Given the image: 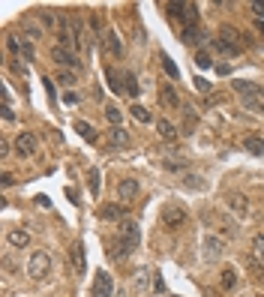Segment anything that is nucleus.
<instances>
[{"mask_svg": "<svg viewBox=\"0 0 264 297\" xmlns=\"http://www.w3.org/2000/svg\"><path fill=\"white\" fill-rule=\"evenodd\" d=\"M138 192H141V180H135V177H126V180L117 183V198H120V201L138 198Z\"/></svg>", "mask_w": 264, "mask_h": 297, "instance_id": "obj_11", "label": "nucleus"}, {"mask_svg": "<svg viewBox=\"0 0 264 297\" xmlns=\"http://www.w3.org/2000/svg\"><path fill=\"white\" fill-rule=\"evenodd\" d=\"M252 252H255V258L264 261V234H258V237L252 240Z\"/></svg>", "mask_w": 264, "mask_h": 297, "instance_id": "obj_35", "label": "nucleus"}, {"mask_svg": "<svg viewBox=\"0 0 264 297\" xmlns=\"http://www.w3.org/2000/svg\"><path fill=\"white\" fill-rule=\"evenodd\" d=\"M57 78H60V84H75V72H66V69H63Z\"/></svg>", "mask_w": 264, "mask_h": 297, "instance_id": "obj_39", "label": "nucleus"}, {"mask_svg": "<svg viewBox=\"0 0 264 297\" xmlns=\"http://www.w3.org/2000/svg\"><path fill=\"white\" fill-rule=\"evenodd\" d=\"M18 54H24V60H33V45H30V39H21V51Z\"/></svg>", "mask_w": 264, "mask_h": 297, "instance_id": "obj_37", "label": "nucleus"}, {"mask_svg": "<svg viewBox=\"0 0 264 297\" xmlns=\"http://www.w3.org/2000/svg\"><path fill=\"white\" fill-rule=\"evenodd\" d=\"M108 138H111V141H114L117 147H123V144H126V141H129V135H126V129H123V126H111V132H108Z\"/></svg>", "mask_w": 264, "mask_h": 297, "instance_id": "obj_25", "label": "nucleus"}, {"mask_svg": "<svg viewBox=\"0 0 264 297\" xmlns=\"http://www.w3.org/2000/svg\"><path fill=\"white\" fill-rule=\"evenodd\" d=\"M234 90H237L240 96H249V93L261 90V84H252V81H234Z\"/></svg>", "mask_w": 264, "mask_h": 297, "instance_id": "obj_27", "label": "nucleus"}, {"mask_svg": "<svg viewBox=\"0 0 264 297\" xmlns=\"http://www.w3.org/2000/svg\"><path fill=\"white\" fill-rule=\"evenodd\" d=\"M75 132L84 138L87 144H96V141H99V132H96L90 123H87V120H75Z\"/></svg>", "mask_w": 264, "mask_h": 297, "instance_id": "obj_18", "label": "nucleus"}, {"mask_svg": "<svg viewBox=\"0 0 264 297\" xmlns=\"http://www.w3.org/2000/svg\"><path fill=\"white\" fill-rule=\"evenodd\" d=\"M42 84H45V90H48V96L54 99V84H51V78H42Z\"/></svg>", "mask_w": 264, "mask_h": 297, "instance_id": "obj_45", "label": "nucleus"}, {"mask_svg": "<svg viewBox=\"0 0 264 297\" xmlns=\"http://www.w3.org/2000/svg\"><path fill=\"white\" fill-rule=\"evenodd\" d=\"M150 276H153V270H138V279H135V285L141 288V291H147V288H150Z\"/></svg>", "mask_w": 264, "mask_h": 297, "instance_id": "obj_30", "label": "nucleus"}, {"mask_svg": "<svg viewBox=\"0 0 264 297\" xmlns=\"http://www.w3.org/2000/svg\"><path fill=\"white\" fill-rule=\"evenodd\" d=\"M24 33H27V39H30V42L42 39V30H39V27H33V24H24Z\"/></svg>", "mask_w": 264, "mask_h": 297, "instance_id": "obj_36", "label": "nucleus"}, {"mask_svg": "<svg viewBox=\"0 0 264 297\" xmlns=\"http://www.w3.org/2000/svg\"><path fill=\"white\" fill-rule=\"evenodd\" d=\"M111 291H114V279L108 276V270H96L90 297H111Z\"/></svg>", "mask_w": 264, "mask_h": 297, "instance_id": "obj_7", "label": "nucleus"}, {"mask_svg": "<svg viewBox=\"0 0 264 297\" xmlns=\"http://www.w3.org/2000/svg\"><path fill=\"white\" fill-rule=\"evenodd\" d=\"M36 204H39V207H48V204H51V201H48V198H45V195H36Z\"/></svg>", "mask_w": 264, "mask_h": 297, "instance_id": "obj_48", "label": "nucleus"}, {"mask_svg": "<svg viewBox=\"0 0 264 297\" xmlns=\"http://www.w3.org/2000/svg\"><path fill=\"white\" fill-rule=\"evenodd\" d=\"M219 285H222L225 291H234V288H237V270L225 267V270H222V276H219Z\"/></svg>", "mask_w": 264, "mask_h": 297, "instance_id": "obj_23", "label": "nucleus"}, {"mask_svg": "<svg viewBox=\"0 0 264 297\" xmlns=\"http://www.w3.org/2000/svg\"><path fill=\"white\" fill-rule=\"evenodd\" d=\"M201 252H204V261H216V258H222V252H225L222 237L207 234V237H204V243H201Z\"/></svg>", "mask_w": 264, "mask_h": 297, "instance_id": "obj_8", "label": "nucleus"}, {"mask_svg": "<svg viewBox=\"0 0 264 297\" xmlns=\"http://www.w3.org/2000/svg\"><path fill=\"white\" fill-rule=\"evenodd\" d=\"M105 75H108V87H111V93H123V72H117L114 66L105 69Z\"/></svg>", "mask_w": 264, "mask_h": 297, "instance_id": "obj_21", "label": "nucleus"}, {"mask_svg": "<svg viewBox=\"0 0 264 297\" xmlns=\"http://www.w3.org/2000/svg\"><path fill=\"white\" fill-rule=\"evenodd\" d=\"M105 117H108V123H111V126H120V120H123L120 108H114V105H108V108H105Z\"/></svg>", "mask_w": 264, "mask_h": 297, "instance_id": "obj_32", "label": "nucleus"}, {"mask_svg": "<svg viewBox=\"0 0 264 297\" xmlns=\"http://www.w3.org/2000/svg\"><path fill=\"white\" fill-rule=\"evenodd\" d=\"M72 270H75V276H84L87 273V261H84V243L78 240L75 246H72Z\"/></svg>", "mask_w": 264, "mask_h": 297, "instance_id": "obj_17", "label": "nucleus"}, {"mask_svg": "<svg viewBox=\"0 0 264 297\" xmlns=\"http://www.w3.org/2000/svg\"><path fill=\"white\" fill-rule=\"evenodd\" d=\"M99 42L105 45V51H108L111 57H120V54H123V42H120V36H117V30H105L102 36H99Z\"/></svg>", "mask_w": 264, "mask_h": 297, "instance_id": "obj_12", "label": "nucleus"}, {"mask_svg": "<svg viewBox=\"0 0 264 297\" xmlns=\"http://www.w3.org/2000/svg\"><path fill=\"white\" fill-rule=\"evenodd\" d=\"M159 219H162V228L165 231H177V228H183V225H186V210H183L180 204H165L162 213H159Z\"/></svg>", "mask_w": 264, "mask_h": 297, "instance_id": "obj_5", "label": "nucleus"}, {"mask_svg": "<svg viewBox=\"0 0 264 297\" xmlns=\"http://www.w3.org/2000/svg\"><path fill=\"white\" fill-rule=\"evenodd\" d=\"M162 69H165V75H168L171 81H177V78H180V69L174 66V60H171L168 54H162Z\"/></svg>", "mask_w": 264, "mask_h": 297, "instance_id": "obj_26", "label": "nucleus"}, {"mask_svg": "<svg viewBox=\"0 0 264 297\" xmlns=\"http://www.w3.org/2000/svg\"><path fill=\"white\" fill-rule=\"evenodd\" d=\"M39 21H42L48 30H54V12H51V9H42V12H39Z\"/></svg>", "mask_w": 264, "mask_h": 297, "instance_id": "obj_33", "label": "nucleus"}, {"mask_svg": "<svg viewBox=\"0 0 264 297\" xmlns=\"http://www.w3.org/2000/svg\"><path fill=\"white\" fill-rule=\"evenodd\" d=\"M240 102H243L246 111L264 114V87H261V90H255V93H249V96H240Z\"/></svg>", "mask_w": 264, "mask_h": 297, "instance_id": "obj_14", "label": "nucleus"}, {"mask_svg": "<svg viewBox=\"0 0 264 297\" xmlns=\"http://www.w3.org/2000/svg\"><path fill=\"white\" fill-rule=\"evenodd\" d=\"M216 72H219V75H231V66H228V63H219Z\"/></svg>", "mask_w": 264, "mask_h": 297, "instance_id": "obj_44", "label": "nucleus"}, {"mask_svg": "<svg viewBox=\"0 0 264 297\" xmlns=\"http://www.w3.org/2000/svg\"><path fill=\"white\" fill-rule=\"evenodd\" d=\"M252 297H255V294H252Z\"/></svg>", "mask_w": 264, "mask_h": 297, "instance_id": "obj_50", "label": "nucleus"}, {"mask_svg": "<svg viewBox=\"0 0 264 297\" xmlns=\"http://www.w3.org/2000/svg\"><path fill=\"white\" fill-rule=\"evenodd\" d=\"M168 15H174V18H183L186 15V3H180V0H171V3H165Z\"/></svg>", "mask_w": 264, "mask_h": 297, "instance_id": "obj_28", "label": "nucleus"}, {"mask_svg": "<svg viewBox=\"0 0 264 297\" xmlns=\"http://www.w3.org/2000/svg\"><path fill=\"white\" fill-rule=\"evenodd\" d=\"M48 270H51V255L45 249L30 252V258H27V276L36 279V282H42V279L48 276Z\"/></svg>", "mask_w": 264, "mask_h": 297, "instance_id": "obj_3", "label": "nucleus"}, {"mask_svg": "<svg viewBox=\"0 0 264 297\" xmlns=\"http://www.w3.org/2000/svg\"><path fill=\"white\" fill-rule=\"evenodd\" d=\"M9 243H12L15 249L27 246V243H30V231H24V228H12V231H9Z\"/></svg>", "mask_w": 264, "mask_h": 297, "instance_id": "obj_22", "label": "nucleus"}, {"mask_svg": "<svg viewBox=\"0 0 264 297\" xmlns=\"http://www.w3.org/2000/svg\"><path fill=\"white\" fill-rule=\"evenodd\" d=\"M174 297H177V294H174Z\"/></svg>", "mask_w": 264, "mask_h": 297, "instance_id": "obj_49", "label": "nucleus"}, {"mask_svg": "<svg viewBox=\"0 0 264 297\" xmlns=\"http://www.w3.org/2000/svg\"><path fill=\"white\" fill-rule=\"evenodd\" d=\"M0 153H3V156H9V141H6V138L0 141Z\"/></svg>", "mask_w": 264, "mask_h": 297, "instance_id": "obj_47", "label": "nucleus"}, {"mask_svg": "<svg viewBox=\"0 0 264 297\" xmlns=\"http://www.w3.org/2000/svg\"><path fill=\"white\" fill-rule=\"evenodd\" d=\"M87 186H90L93 198H96V195H99V171H96V168H90V174H87Z\"/></svg>", "mask_w": 264, "mask_h": 297, "instance_id": "obj_31", "label": "nucleus"}, {"mask_svg": "<svg viewBox=\"0 0 264 297\" xmlns=\"http://www.w3.org/2000/svg\"><path fill=\"white\" fill-rule=\"evenodd\" d=\"M138 90H141V87H138L135 72H132V69H126V72H123V93H126V96H138Z\"/></svg>", "mask_w": 264, "mask_h": 297, "instance_id": "obj_20", "label": "nucleus"}, {"mask_svg": "<svg viewBox=\"0 0 264 297\" xmlns=\"http://www.w3.org/2000/svg\"><path fill=\"white\" fill-rule=\"evenodd\" d=\"M3 120H6V123H12V120H15V111H12V105H3Z\"/></svg>", "mask_w": 264, "mask_h": 297, "instance_id": "obj_42", "label": "nucleus"}, {"mask_svg": "<svg viewBox=\"0 0 264 297\" xmlns=\"http://www.w3.org/2000/svg\"><path fill=\"white\" fill-rule=\"evenodd\" d=\"M195 63H198V69H210V66H213V60H210L207 51H198V54H195Z\"/></svg>", "mask_w": 264, "mask_h": 297, "instance_id": "obj_34", "label": "nucleus"}, {"mask_svg": "<svg viewBox=\"0 0 264 297\" xmlns=\"http://www.w3.org/2000/svg\"><path fill=\"white\" fill-rule=\"evenodd\" d=\"M66 198H69V201H72V204H78V192H75V189H69V186H66Z\"/></svg>", "mask_w": 264, "mask_h": 297, "instance_id": "obj_46", "label": "nucleus"}, {"mask_svg": "<svg viewBox=\"0 0 264 297\" xmlns=\"http://www.w3.org/2000/svg\"><path fill=\"white\" fill-rule=\"evenodd\" d=\"M78 99H81V96H78V93H72V90H66V93H63V102H66V105H69V102H72V105H75Z\"/></svg>", "mask_w": 264, "mask_h": 297, "instance_id": "obj_40", "label": "nucleus"}, {"mask_svg": "<svg viewBox=\"0 0 264 297\" xmlns=\"http://www.w3.org/2000/svg\"><path fill=\"white\" fill-rule=\"evenodd\" d=\"M195 87H198V90H201V93H207V90H210V84H207L204 78H195Z\"/></svg>", "mask_w": 264, "mask_h": 297, "instance_id": "obj_43", "label": "nucleus"}, {"mask_svg": "<svg viewBox=\"0 0 264 297\" xmlns=\"http://www.w3.org/2000/svg\"><path fill=\"white\" fill-rule=\"evenodd\" d=\"M138 246H141V225L138 222H132V219H126V222H120V237H117V243H114V258H126L129 252H135Z\"/></svg>", "mask_w": 264, "mask_h": 297, "instance_id": "obj_1", "label": "nucleus"}, {"mask_svg": "<svg viewBox=\"0 0 264 297\" xmlns=\"http://www.w3.org/2000/svg\"><path fill=\"white\" fill-rule=\"evenodd\" d=\"M72 24V36H75V48L81 51V57H87L93 51V39H90V33H87V27H84V21H78V18H72L69 21Z\"/></svg>", "mask_w": 264, "mask_h": 297, "instance_id": "obj_6", "label": "nucleus"}, {"mask_svg": "<svg viewBox=\"0 0 264 297\" xmlns=\"http://www.w3.org/2000/svg\"><path fill=\"white\" fill-rule=\"evenodd\" d=\"M156 129H159V135L165 138V141H174V138H177V132H174V123H171V120H159V123H156Z\"/></svg>", "mask_w": 264, "mask_h": 297, "instance_id": "obj_24", "label": "nucleus"}, {"mask_svg": "<svg viewBox=\"0 0 264 297\" xmlns=\"http://www.w3.org/2000/svg\"><path fill=\"white\" fill-rule=\"evenodd\" d=\"M165 168L168 171H180V168H186V162L183 159H165Z\"/></svg>", "mask_w": 264, "mask_h": 297, "instance_id": "obj_38", "label": "nucleus"}, {"mask_svg": "<svg viewBox=\"0 0 264 297\" xmlns=\"http://www.w3.org/2000/svg\"><path fill=\"white\" fill-rule=\"evenodd\" d=\"M225 204H228V210L237 213L240 219H243V216H249V201H246L243 192H228V195H225Z\"/></svg>", "mask_w": 264, "mask_h": 297, "instance_id": "obj_10", "label": "nucleus"}, {"mask_svg": "<svg viewBox=\"0 0 264 297\" xmlns=\"http://www.w3.org/2000/svg\"><path fill=\"white\" fill-rule=\"evenodd\" d=\"M252 12L258 15V18H264V0H255V3H252Z\"/></svg>", "mask_w": 264, "mask_h": 297, "instance_id": "obj_41", "label": "nucleus"}, {"mask_svg": "<svg viewBox=\"0 0 264 297\" xmlns=\"http://www.w3.org/2000/svg\"><path fill=\"white\" fill-rule=\"evenodd\" d=\"M159 102H162L165 108H180V96H177V90H174V84H162Z\"/></svg>", "mask_w": 264, "mask_h": 297, "instance_id": "obj_15", "label": "nucleus"}, {"mask_svg": "<svg viewBox=\"0 0 264 297\" xmlns=\"http://www.w3.org/2000/svg\"><path fill=\"white\" fill-rule=\"evenodd\" d=\"M213 48L216 51H222V54H237V51H240V33L231 27V24H222L219 27V36L213 39Z\"/></svg>", "mask_w": 264, "mask_h": 297, "instance_id": "obj_2", "label": "nucleus"}, {"mask_svg": "<svg viewBox=\"0 0 264 297\" xmlns=\"http://www.w3.org/2000/svg\"><path fill=\"white\" fill-rule=\"evenodd\" d=\"M51 60H54L57 66H63V69H72V72L78 75L81 72V57L75 54V48H63V45H54L51 48Z\"/></svg>", "mask_w": 264, "mask_h": 297, "instance_id": "obj_4", "label": "nucleus"}, {"mask_svg": "<svg viewBox=\"0 0 264 297\" xmlns=\"http://www.w3.org/2000/svg\"><path fill=\"white\" fill-rule=\"evenodd\" d=\"M99 216L105 222H126V219H123V216H126V207H123V204H102Z\"/></svg>", "mask_w": 264, "mask_h": 297, "instance_id": "obj_13", "label": "nucleus"}, {"mask_svg": "<svg viewBox=\"0 0 264 297\" xmlns=\"http://www.w3.org/2000/svg\"><path fill=\"white\" fill-rule=\"evenodd\" d=\"M183 42L201 48V45H207V33H204L201 27H186V30H183Z\"/></svg>", "mask_w": 264, "mask_h": 297, "instance_id": "obj_16", "label": "nucleus"}, {"mask_svg": "<svg viewBox=\"0 0 264 297\" xmlns=\"http://www.w3.org/2000/svg\"><path fill=\"white\" fill-rule=\"evenodd\" d=\"M39 147V138L33 132H18V138H15V153L18 156H33Z\"/></svg>", "mask_w": 264, "mask_h": 297, "instance_id": "obj_9", "label": "nucleus"}, {"mask_svg": "<svg viewBox=\"0 0 264 297\" xmlns=\"http://www.w3.org/2000/svg\"><path fill=\"white\" fill-rule=\"evenodd\" d=\"M243 147L249 150L252 156H261V159H264V138H258V135H246V138H243Z\"/></svg>", "mask_w": 264, "mask_h": 297, "instance_id": "obj_19", "label": "nucleus"}, {"mask_svg": "<svg viewBox=\"0 0 264 297\" xmlns=\"http://www.w3.org/2000/svg\"><path fill=\"white\" fill-rule=\"evenodd\" d=\"M132 117L138 120V123H150V120H153V117H150V111H147L144 105H132Z\"/></svg>", "mask_w": 264, "mask_h": 297, "instance_id": "obj_29", "label": "nucleus"}]
</instances>
